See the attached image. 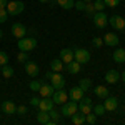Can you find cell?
Instances as JSON below:
<instances>
[{
	"mask_svg": "<svg viewBox=\"0 0 125 125\" xmlns=\"http://www.w3.org/2000/svg\"><path fill=\"white\" fill-rule=\"evenodd\" d=\"M94 94H95L98 98H105V97H108V88H107L105 85H97L95 88H94Z\"/></svg>",
	"mask_w": 125,
	"mask_h": 125,
	"instance_id": "obj_21",
	"label": "cell"
},
{
	"mask_svg": "<svg viewBox=\"0 0 125 125\" xmlns=\"http://www.w3.org/2000/svg\"><path fill=\"white\" fill-rule=\"evenodd\" d=\"M97 122V115L94 112H90V114H87L85 115V124H90V125H95Z\"/></svg>",
	"mask_w": 125,
	"mask_h": 125,
	"instance_id": "obj_31",
	"label": "cell"
},
{
	"mask_svg": "<svg viewBox=\"0 0 125 125\" xmlns=\"http://www.w3.org/2000/svg\"><path fill=\"white\" fill-rule=\"evenodd\" d=\"M83 2H90V0H83Z\"/></svg>",
	"mask_w": 125,
	"mask_h": 125,
	"instance_id": "obj_48",
	"label": "cell"
},
{
	"mask_svg": "<svg viewBox=\"0 0 125 125\" xmlns=\"http://www.w3.org/2000/svg\"><path fill=\"white\" fill-rule=\"evenodd\" d=\"M92 112H94L97 117H100V115H104L107 110H105V107H104V104H102V105H95L94 108H92Z\"/></svg>",
	"mask_w": 125,
	"mask_h": 125,
	"instance_id": "obj_30",
	"label": "cell"
},
{
	"mask_svg": "<svg viewBox=\"0 0 125 125\" xmlns=\"http://www.w3.org/2000/svg\"><path fill=\"white\" fill-rule=\"evenodd\" d=\"M39 104H40V98H39V97H32V98H30V105L39 107Z\"/></svg>",
	"mask_w": 125,
	"mask_h": 125,
	"instance_id": "obj_42",
	"label": "cell"
},
{
	"mask_svg": "<svg viewBox=\"0 0 125 125\" xmlns=\"http://www.w3.org/2000/svg\"><path fill=\"white\" fill-rule=\"evenodd\" d=\"M53 100H52V97H43L42 100H40V104H39V108L40 110H45V112H50L52 108H53Z\"/></svg>",
	"mask_w": 125,
	"mask_h": 125,
	"instance_id": "obj_14",
	"label": "cell"
},
{
	"mask_svg": "<svg viewBox=\"0 0 125 125\" xmlns=\"http://www.w3.org/2000/svg\"><path fill=\"white\" fill-rule=\"evenodd\" d=\"M48 115H50V118H52L53 122H58V120L62 118V114H60V112H57L55 108H52V110L48 112Z\"/></svg>",
	"mask_w": 125,
	"mask_h": 125,
	"instance_id": "obj_33",
	"label": "cell"
},
{
	"mask_svg": "<svg viewBox=\"0 0 125 125\" xmlns=\"http://www.w3.org/2000/svg\"><path fill=\"white\" fill-rule=\"evenodd\" d=\"M92 20H94V25H95L97 29H105L107 23H108V17L104 12H95L92 15Z\"/></svg>",
	"mask_w": 125,
	"mask_h": 125,
	"instance_id": "obj_5",
	"label": "cell"
},
{
	"mask_svg": "<svg viewBox=\"0 0 125 125\" xmlns=\"http://www.w3.org/2000/svg\"><path fill=\"white\" fill-rule=\"evenodd\" d=\"M7 19H9V12H7V9H0V23H5Z\"/></svg>",
	"mask_w": 125,
	"mask_h": 125,
	"instance_id": "obj_36",
	"label": "cell"
},
{
	"mask_svg": "<svg viewBox=\"0 0 125 125\" xmlns=\"http://www.w3.org/2000/svg\"><path fill=\"white\" fill-rule=\"evenodd\" d=\"M78 112H82L83 115H87V114H90L92 112V105H88V104H85V102H78Z\"/></svg>",
	"mask_w": 125,
	"mask_h": 125,
	"instance_id": "obj_25",
	"label": "cell"
},
{
	"mask_svg": "<svg viewBox=\"0 0 125 125\" xmlns=\"http://www.w3.org/2000/svg\"><path fill=\"white\" fill-rule=\"evenodd\" d=\"M73 60H77L80 65H85V63H88V60H90V52L85 50V48L75 47L73 48Z\"/></svg>",
	"mask_w": 125,
	"mask_h": 125,
	"instance_id": "obj_4",
	"label": "cell"
},
{
	"mask_svg": "<svg viewBox=\"0 0 125 125\" xmlns=\"http://www.w3.org/2000/svg\"><path fill=\"white\" fill-rule=\"evenodd\" d=\"M40 3H47V2H50V0H39Z\"/></svg>",
	"mask_w": 125,
	"mask_h": 125,
	"instance_id": "obj_46",
	"label": "cell"
},
{
	"mask_svg": "<svg viewBox=\"0 0 125 125\" xmlns=\"http://www.w3.org/2000/svg\"><path fill=\"white\" fill-rule=\"evenodd\" d=\"M42 83H43V80H32V82H30L29 83V87H30V90H32V92H39L40 90V87H42Z\"/></svg>",
	"mask_w": 125,
	"mask_h": 125,
	"instance_id": "obj_29",
	"label": "cell"
},
{
	"mask_svg": "<svg viewBox=\"0 0 125 125\" xmlns=\"http://www.w3.org/2000/svg\"><path fill=\"white\" fill-rule=\"evenodd\" d=\"M67 98H68V95H67V92H65L63 88L55 90V92H53V95H52V100H53V104H55V105H62V104H65V102H67Z\"/></svg>",
	"mask_w": 125,
	"mask_h": 125,
	"instance_id": "obj_9",
	"label": "cell"
},
{
	"mask_svg": "<svg viewBox=\"0 0 125 125\" xmlns=\"http://www.w3.org/2000/svg\"><path fill=\"white\" fill-rule=\"evenodd\" d=\"M48 80H50V85L53 87L55 90H60V88L65 87V78H63V75H62L60 72H53L52 77L48 78Z\"/></svg>",
	"mask_w": 125,
	"mask_h": 125,
	"instance_id": "obj_6",
	"label": "cell"
},
{
	"mask_svg": "<svg viewBox=\"0 0 125 125\" xmlns=\"http://www.w3.org/2000/svg\"><path fill=\"white\" fill-rule=\"evenodd\" d=\"M108 23L112 25V29H115V30H124L125 29V19L120 17V15H112V17H108Z\"/></svg>",
	"mask_w": 125,
	"mask_h": 125,
	"instance_id": "obj_8",
	"label": "cell"
},
{
	"mask_svg": "<svg viewBox=\"0 0 125 125\" xmlns=\"http://www.w3.org/2000/svg\"><path fill=\"white\" fill-rule=\"evenodd\" d=\"M92 45L95 48H100L102 45H104V39H100V37H94L92 39Z\"/></svg>",
	"mask_w": 125,
	"mask_h": 125,
	"instance_id": "obj_37",
	"label": "cell"
},
{
	"mask_svg": "<svg viewBox=\"0 0 125 125\" xmlns=\"http://www.w3.org/2000/svg\"><path fill=\"white\" fill-rule=\"evenodd\" d=\"M83 12H85L87 15H90V17H92V15L95 13V9H94V3L87 2V3H85V10H83Z\"/></svg>",
	"mask_w": 125,
	"mask_h": 125,
	"instance_id": "obj_34",
	"label": "cell"
},
{
	"mask_svg": "<svg viewBox=\"0 0 125 125\" xmlns=\"http://www.w3.org/2000/svg\"><path fill=\"white\" fill-rule=\"evenodd\" d=\"M120 78H122V82L125 83V72H122V73H120Z\"/></svg>",
	"mask_w": 125,
	"mask_h": 125,
	"instance_id": "obj_45",
	"label": "cell"
},
{
	"mask_svg": "<svg viewBox=\"0 0 125 125\" xmlns=\"http://www.w3.org/2000/svg\"><path fill=\"white\" fill-rule=\"evenodd\" d=\"M50 68H52V72H62L63 62H62L60 58H53V60L50 62Z\"/></svg>",
	"mask_w": 125,
	"mask_h": 125,
	"instance_id": "obj_23",
	"label": "cell"
},
{
	"mask_svg": "<svg viewBox=\"0 0 125 125\" xmlns=\"http://www.w3.org/2000/svg\"><path fill=\"white\" fill-rule=\"evenodd\" d=\"M85 3L87 2H83V0H77V2L73 3V9H77L78 12H80V10L83 12V10H85Z\"/></svg>",
	"mask_w": 125,
	"mask_h": 125,
	"instance_id": "obj_38",
	"label": "cell"
},
{
	"mask_svg": "<svg viewBox=\"0 0 125 125\" xmlns=\"http://www.w3.org/2000/svg\"><path fill=\"white\" fill-rule=\"evenodd\" d=\"M20 52H32L33 48L37 47V39L33 37H23V39H19V43H17Z\"/></svg>",
	"mask_w": 125,
	"mask_h": 125,
	"instance_id": "obj_1",
	"label": "cell"
},
{
	"mask_svg": "<svg viewBox=\"0 0 125 125\" xmlns=\"http://www.w3.org/2000/svg\"><path fill=\"white\" fill-rule=\"evenodd\" d=\"M7 63H9V55L5 52H0V67H3Z\"/></svg>",
	"mask_w": 125,
	"mask_h": 125,
	"instance_id": "obj_39",
	"label": "cell"
},
{
	"mask_svg": "<svg viewBox=\"0 0 125 125\" xmlns=\"http://www.w3.org/2000/svg\"><path fill=\"white\" fill-rule=\"evenodd\" d=\"M70 120H72V124L73 125H82V124H85V115L82 114V112H75L73 115L70 117Z\"/></svg>",
	"mask_w": 125,
	"mask_h": 125,
	"instance_id": "obj_20",
	"label": "cell"
},
{
	"mask_svg": "<svg viewBox=\"0 0 125 125\" xmlns=\"http://www.w3.org/2000/svg\"><path fill=\"white\" fill-rule=\"evenodd\" d=\"M7 12H9V15H20L23 10H25V3L23 2H20V0H12L7 3Z\"/></svg>",
	"mask_w": 125,
	"mask_h": 125,
	"instance_id": "obj_3",
	"label": "cell"
},
{
	"mask_svg": "<svg viewBox=\"0 0 125 125\" xmlns=\"http://www.w3.org/2000/svg\"><path fill=\"white\" fill-rule=\"evenodd\" d=\"M17 60H19L20 63H25L29 60V52H20L19 55H17Z\"/></svg>",
	"mask_w": 125,
	"mask_h": 125,
	"instance_id": "obj_35",
	"label": "cell"
},
{
	"mask_svg": "<svg viewBox=\"0 0 125 125\" xmlns=\"http://www.w3.org/2000/svg\"><path fill=\"white\" fill-rule=\"evenodd\" d=\"M37 120H39L42 125H47V122L50 120V115H48V112H45V110H40L39 114H37Z\"/></svg>",
	"mask_w": 125,
	"mask_h": 125,
	"instance_id": "obj_24",
	"label": "cell"
},
{
	"mask_svg": "<svg viewBox=\"0 0 125 125\" xmlns=\"http://www.w3.org/2000/svg\"><path fill=\"white\" fill-rule=\"evenodd\" d=\"M83 94H85V92H83L78 85L77 87H72V88H70V92H68V98H70V100H73V102H80V100H82V97H83Z\"/></svg>",
	"mask_w": 125,
	"mask_h": 125,
	"instance_id": "obj_12",
	"label": "cell"
},
{
	"mask_svg": "<svg viewBox=\"0 0 125 125\" xmlns=\"http://www.w3.org/2000/svg\"><path fill=\"white\" fill-rule=\"evenodd\" d=\"M2 37H3V33H2V30H0V39H2Z\"/></svg>",
	"mask_w": 125,
	"mask_h": 125,
	"instance_id": "obj_47",
	"label": "cell"
},
{
	"mask_svg": "<svg viewBox=\"0 0 125 125\" xmlns=\"http://www.w3.org/2000/svg\"><path fill=\"white\" fill-rule=\"evenodd\" d=\"M2 112L7 114V115H12V114L17 112V105H15L12 100H5V102L2 104Z\"/></svg>",
	"mask_w": 125,
	"mask_h": 125,
	"instance_id": "obj_17",
	"label": "cell"
},
{
	"mask_svg": "<svg viewBox=\"0 0 125 125\" xmlns=\"http://www.w3.org/2000/svg\"><path fill=\"white\" fill-rule=\"evenodd\" d=\"M25 72H27V75H30V77H37L40 73V68L35 62L27 60V62H25Z\"/></svg>",
	"mask_w": 125,
	"mask_h": 125,
	"instance_id": "obj_10",
	"label": "cell"
},
{
	"mask_svg": "<svg viewBox=\"0 0 125 125\" xmlns=\"http://www.w3.org/2000/svg\"><path fill=\"white\" fill-rule=\"evenodd\" d=\"M0 73H2L5 78H10V77H13V68L9 67V65H3L2 70H0Z\"/></svg>",
	"mask_w": 125,
	"mask_h": 125,
	"instance_id": "obj_27",
	"label": "cell"
},
{
	"mask_svg": "<svg viewBox=\"0 0 125 125\" xmlns=\"http://www.w3.org/2000/svg\"><path fill=\"white\" fill-rule=\"evenodd\" d=\"M105 7L107 5L104 3V0H95V2H94V9H95V12H104Z\"/></svg>",
	"mask_w": 125,
	"mask_h": 125,
	"instance_id": "obj_32",
	"label": "cell"
},
{
	"mask_svg": "<svg viewBox=\"0 0 125 125\" xmlns=\"http://www.w3.org/2000/svg\"><path fill=\"white\" fill-rule=\"evenodd\" d=\"M57 3L62 7V9H65V10H70V9H73V0H57Z\"/></svg>",
	"mask_w": 125,
	"mask_h": 125,
	"instance_id": "obj_26",
	"label": "cell"
},
{
	"mask_svg": "<svg viewBox=\"0 0 125 125\" xmlns=\"http://www.w3.org/2000/svg\"><path fill=\"white\" fill-rule=\"evenodd\" d=\"M118 42H120L118 40V35L114 33V32H108V33H105V37H104V43L108 45V47H117Z\"/></svg>",
	"mask_w": 125,
	"mask_h": 125,
	"instance_id": "obj_13",
	"label": "cell"
},
{
	"mask_svg": "<svg viewBox=\"0 0 125 125\" xmlns=\"http://www.w3.org/2000/svg\"><path fill=\"white\" fill-rule=\"evenodd\" d=\"M107 7H118L120 5V0H104Z\"/></svg>",
	"mask_w": 125,
	"mask_h": 125,
	"instance_id": "obj_40",
	"label": "cell"
},
{
	"mask_svg": "<svg viewBox=\"0 0 125 125\" xmlns=\"http://www.w3.org/2000/svg\"><path fill=\"white\" fill-rule=\"evenodd\" d=\"M104 107H105L107 112H114V110H117V107H118V100H117L115 97H105L104 98Z\"/></svg>",
	"mask_w": 125,
	"mask_h": 125,
	"instance_id": "obj_11",
	"label": "cell"
},
{
	"mask_svg": "<svg viewBox=\"0 0 125 125\" xmlns=\"http://www.w3.org/2000/svg\"><path fill=\"white\" fill-rule=\"evenodd\" d=\"M10 32H12V35H13L15 39H23V37H27V27H25L23 23H20V22L13 23Z\"/></svg>",
	"mask_w": 125,
	"mask_h": 125,
	"instance_id": "obj_7",
	"label": "cell"
},
{
	"mask_svg": "<svg viewBox=\"0 0 125 125\" xmlns=\"http://www.w3.org/2000/svg\"><path fill=\"white\" fill-rule=\"evenodd\" d=\"M114 62L115 63H125V48H115V52H114Z\"/></svg>",
	"mask_w": 125,
	"mask_h": 125,
	"instance_id": "obj_19",
	"label": "cell"
},
{
	"mask_svg": "<svg viewBox=\"0 0 125 125\" xmlns=\"http://www.w3.org/2000/svg\"><path fill=\"white\" fill-rule=\"evenodd\" d=\"M7 3H9V0H0V9H5Z\"/></svg>",
	"mask_w": 125,
	"mask_h": 125,
	"instance_id": "obj_43",
	"label": "cell"
},
{
	"mask_svg": "<svg viewBox=\"0 0 125 125\" xmlns=\"http://www.w3.org/2000/svg\"><path fill=\"white\" fill-rule=\"evenodd\" d=\"M15 114H19V115H25V114H27V107H25V105L17 107V112H15Z\"/></svg>",
	"mask_w": 125,
	"mask_h": 125,
	"instance_id": "obj_41",
	"label": "cell"
},
{
	"mask_svg": "<svg viewBox=\"0 0 125 125\" xmlns=\"http://www.w3.org/2000/svg\"><path fill=\"white\" fill-rule=\"evenodd\" d=\"M78 87H80L83 92L90 90V87H92V82H90V78H82V80H80V83H78Z\"/></svg>",
	"mask_w": 125,
	"mask_h": 125,
	"instance_id": "obj_28",
	"label": "cell"
},
{
	"mask_svg": "<svg viewBox=\"0 0 125 125\" xmlns=\"http://www.w3.org/2000/svg\"><path fill=\"white\" fill-rule=\"evenodd\" d=\"M77 110H78V102L68 100V102H65V104H62V110H60V114H62V117H65V118H67V117L70 118Z\"/></svg>",
	"mask_w": 125,
	"mask_h": 125,
	"instance_id": "obj_2",
	"label": "cell"
},
{
	"mask_svg": "<svg viewBox=\"0 0 125 125\" xmlns=\"http://www.w3.org/2000/svg\"><path fill=\"white\" fill-rule=\"evenodd\" d=\"M60 60L63 63H68L73 60V48H62L60 50Z\"/></svg>",
	"mask_w": 125,
	"mask_h": 125,
	"instance_id": "obj_16",
	"label": "cell"
},
{
	"mask_svg": "<svg viewBox=\"0 0 125 125\" xmlns=\"http://www.w3.org/2000/svg\"><path fill=\"white\" fill-rule=\"evenodd\" d=\"M120 80V72H117V70H108L105 73V82L107 83H110V85H114Z\"/></svg>",
	"mask_w": 125,
	"mask_h": 125,
	"instance_id": "obj_15",
	"label": "cell"
},
{
	"mask_svg": "<svg viewBox=\"0 0 125 125\" xmlns=\"http://www.w3.org/2000/svg\"><path fill=\"white\" fill-rule=\"evenodd\" d=\"M39 92H40V95H42V97H52V95H53V92H55V88L50 85V83H45V82H43Z\"/></svg>",
	"mask_w": 125,
	"mask_h": 125,
	"instance_id": "obj_18",
	"label": "cell"
},
{
	"mask_svg": "<svg viewBox=\"0 0 125 125\" xmlns=\"http://www.w3.org/2000/svg\"><path fill=\"white\" fill-rule=\"evenodd\" d=\"M67 72H70L72 75H75L80 72V63H78L77 60H72V62H68L67 63Z\"/></svg>",
	"mask_w": 125,
	"mask_h": 125,
	"instance_id": "obj_22",
	"label": "cell"
},
{
	"mask_svg": "<svg viewBox=\"0 0 125 125\" xmlns=\"http://www.w3.org/2000/svg\"><path fill=\"white\" fill-rule=\"evenodd\" d=\"M82 102H85L88 105H92V98H85V97H82Z\"/></svg>",
	"mask_w": 125,
	"mask_h": 125,
	"instance_id": "obj_44",
	"label": "cell"
}]
</instances>
